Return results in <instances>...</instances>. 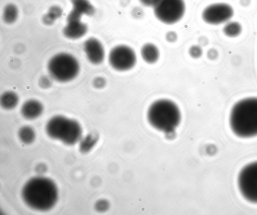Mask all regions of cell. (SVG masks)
Returning <instances> with one entry per match:
<instances>
[{
    "mask_svg": "<svg viewBox=\"0 0 257 215\" xmlns=\"http://www.w3.org/2000/svg\"><path fill=\"white\" fill-rule=\"evenodd\" d=\"M97 142V137L94 135H89L79 142L80 150L84 153L89 152Z\"/></svg>",
    "mask_w": 257,
    "mask_h": 215,
    "instance_id": "ac0fdd59",
    "label": "cell"
},
{
    "mask_svg": "<svg viewBox=\"0 0 257 215\" xmlns=\"http://www.w3.org/2000/svg\"><path fill=\"white\" fill-rule=\"evenodd\" d=\"M82 15L72 10L67 18V24L63 29V34L70 39H78L85 36L88 26L81 21Z\"/></svg>",
    "mask_w": 257,
    "mask_h": 215,
    "instance_id": "30bf717a",
    "label": "cell"
},
{
    "mask_svg": "<svg viewBox=\"0 0 257 215\" xmlns=\"http://www.w3.org/2000/svg\"><path fill=\"white\" fill-rule=\"evenodd\" d=\"M36 137L35 130L30 126H23L19 130V139L25 144L29 145L33 143L36 139Z\"/></svg>",
    "mask_w": 257,
    "mask_h": 215,
    "instance_id": "2e32d148",
    "label": "cell"
},
{
    "mask_svg": "<svg viewBox=\"0 0 257 215\" xmlns=\"http://www.w3.org/2000/svg\"><path fill=\"white\" fill-rule=\"evenodd\" d=\"M165 38L166 40L170 43H174L178 40V35L174 31H169L166 33Z\"/></svg>",
    "mask_w": 257,
    "mask_h": 215,
    "instance_id": "7402d4cb",
    "label": "cell"
},
{
    "mask_svg": "<svg viewBox=\"0 0 257 215\" xmlns=\"http://www.w3.org/2000/svg\"><path fill=\"white\" fill-rule=\"evenodd\" d=\"M19 97L17 93L12 91H7L3 93L0 98V104L6 110H12L18 107Z\"/></svg>",
    "mask_w": 257,
    "mask_h": 215,
    "instance_id": "5bb4252c",
    "label": "cell"
},
{
    "mask_svg": "<svg viewBox=\"0 0 257 215\" xmlns=\"http://www.w3.org/2000/svg\"><path fill=\"white\" fill-rule=\"evenodd\" d=\"M84 52L89 61L94 65L103 62L105 58V51L102 43L97 39L90 38L84 44Z\"/></svg>",
    "mask_w": 257,
    "mask_h": 215,
    "instance_id": "8fae6325",
    "label": "cell"
},
{
    "mask_svg": "<svg viewBox=\"0 0 257 215\" xmlns=\"http://www.w3.org/2000/svg\"><path fill=\"white\" fill-rule=\"evenodd\" d=\"M238 185L245 200L257 204V161L247 164L240 171Z\"/></svg>",
    "mask_w": 257,
    "mask_h": 215,
    "instance_id": "52a82bcc",
    "label": "cell"
},
{
    "mask_svg": "<svg viewBox=\"0 0 257 215\" xmlns=\"http://www.w3.org/2000/svg\"><path fill=\"white\" fill-rule=\"evenodd\" d=\"M152 8L156 18L167 25L181 20L186 9L184 0H155Z\"/></svg>",
    "mask_w": 257,
    "mask_h": 215,
    "instance_id": "8992f818",
    "label": "cell"
},
{
    "mask_svg": "<svg viewBox=\"0 0 257 215\" xmlns=\"http://www.w3.org/2000/svg\"><path fill=\"white\" fill-rule=\"evenodd\" d=\"M190 56L194 58H200L202 54V50L199 45H193L189 49Z\"/></svg>",
    "mask_w": 257,
    "mask_h": 215,
    "instance_id": "ffe728a7",
    "label": "cell"
},
{
    "mask_svg": "<svg viewBox=\"0 0 257 215\" xmlns=\"http://www.w3.org/2000/svg\"><path fill=\"white\" fill-rule=\"evenodd\" d=\"M229 124L239 138L257 136V97L245 98L236 103L230 112Z\"/></svg>",
    "mask_w": 257,
    "mask_h": 215,
    "instance_id": "7a4b0ae2",
    "label": "cell"
},
{
    "mask_svg": "<svg viewBox=\"0 0 257 215\" xmlns=\"http://www.w3.org/2000/svg\"><path fill=\"white\" fill-rule=\"evenodd\" d=\"M63 13L62 9L56 6H52L48 11V14L55 20L60 18Z\"/></svg>",
    "mask_w": 257,
    "mask_h": 215,
    "instance_id": "44dd1931",
    "label": "cell"
},
{
    "mask_svg": "<svg viewBox=\"0 0 257 215\" xmlns=\"http://www.w3.org/2000/svg\"><path fill=\"white\" fill-rule=\"evenodd\" d=\"M47 68L52 78L62 83L73 80L80 70L77 60L66 53L59 54L53 57L48 62Z\"/></svg>",
    "mask_w": 257,
    "mask_h": 215,
    "instance_id": "5b68a950",
    "label": "cell"
},
{
    "mask_svg": "<svg viewBox=\"0 0 257 215\" xmlns=\"http://www.w3.org/2000/svg\"><path fill=\"white\" fill-rule=\"evenodd\" d=\"M73 10L81 15L92 16L95 13V8L89 0H71Z\"/></svg>",
    "mask_w": 257,
    "mask_h": 215,
    "instance_id": "9a60e30c",
    "label": "cell"
},
{
    "mask_svg": "<svg viewBox=\"0 0 257 215\" xmlns=\"http://www.w3.org/2000/svg\"><path fill=\"white\" fill-rule=\"evenodd\" d=\"M21 196L30 208L41 212L52 210L58 200V189L52 179L37 176L29 179L23 186Z\"/></svg>",
    "mask_w": 257,
    "mask_h": 215,
    "instance_id": "6da1fadb",
    "label": "cell"
},
{
    "mask_svg": "<svg viewBox=\"0 0 257 215\" xmlns=\"http://www.w3.org/2000/svg\"><path fill=\"white\" fill-rule=\"evenodd\" d=\"M45 131L50 138L67 145H75L83 138L81 125L76 120L61 115L54 116L47 122Z\"/></svg>",
    "mask_w": 257,
    "mask_h": 215,
    "instance_id": "277c9868",
    "label": "cell"
},
{
    "mask_svg": "<svg viewBox=\"0 0 257 215\" xmlns=\"http://www.w3.org/2000/svg\"><path fill=\"white\" fill-rule=\"evenodd\" d=\"M141 55L145 62L148 64H154L159 59L160 52L158 48L154 44H145L141 48Z\"/></svg>",
    "mask_w": 257,
    "mask_h": 215,
    "instance_id": "4fadbf2b",
    "label": "cell"
},
{
    "mask_svg": "<svg viewBox=\"0 0 257 215\" xmlns=\"http://www.w3.org/2000/svg\"><path fill=\"white\" fill-rule=\"evenodd\" d=\"M234 14L233 8L224 3H218L206 7L202 13V18L206 23L219 25L230 20Z\"/></svg>",
    "mask_w": 257,
    "mask_h": 215,
    "instance_id": "9c48e42d",
    "label": "cell"
},
{
    "mask_svg": "<svg viewBox=\"0 0 257 215\" xmlns=\"http://www.w3.org/2000/svg\"><path fill=\"white\" fill-rule=\"evenodd\" d=\"M106 206L105 202L102 200L96 202L95 205L96 210L100 212L104 211L106 209Z\"/></svg>",
    "mask_w": 257,
    "mask_h": 215,
    "instance_id": "603a6c76",
    "label": "cell"
},
{
    "mask_svg": "<svg viewBox=\"0 0 257 215\" xmlns=\"http://www.w3.org/2000/svg\"><path fill=\"white\" fill-rule=\"evenodd\" d=\"M18 16V10L16 6L9 4L5 7L4 11L3 18L6 23L13 24L17 20Z\"/></svg>",
    "mask_w": 257,
    "mask_h": 215,
    "instance_id": "e0dca14e",
    "label": "cell"
},
{
    "mask_svg": "<svg viewBox=\"0 0 257 215\" xmlns=\"http://www.w3.org/2000/svg\"><path fill=\"white\" fill-rule=\"evenodd\" d=\"M44 111L42 103L36 99H29L25 102L21 108L22 117L27 120H34L38 119Z\"/></svg>",
    "mask_w": 257,
    "mask_h": 215,
    "instance_id": "7c38bea8",
    "label": "cell"
},
{
    "mask_svg": "<svg viewBox=\"0 0 257 215\" xmlns=\"http://www.w3.org/2000/svg\"><path fill=\"white\" fill-rule=\"evenodd\" d=\"M108 59L111 67L118 72H126L132 69L137 60L133 49L126 45H119L112 48Z\"/></svg>",
    "mask_w": 257,
    "mask_h": 215,
    "instance_id": "ba28073f",
    "label": "cell"
},
{
    "mask_svg": "<svg viewBox=\"0 0 257 215\" xmlns=\"http://www.w3.org/2000/svg\"><path fill=\"white\" fill-rule=\"evenodd\" d=\"M207 56L210 59H215L218 56V53L215 49H211L208 52Z\"/></svg>",
    "mask_w": 257,
    "mask_h": 215,
    "instance_id": "484cf974",
    "label": "cell"
},
{
    "mask_svg": "<svg viewBox=\"0 0 257 215\" xmlns=\"http://www.w3.org/2000/svg\"><path fill=\"white\" fill-rule=\"evenodd\" d=\"M242 32V26L238 22H230L223 28L224 35L229 37H236Z\"/></svg>",
    "mask_w": 257,
    "mask_h": 215,
    "instance_id": "d6986e66",
    "label": "cell"
},
{
    "mask_svg": "<svg viewBox=\"0 0 257 215\" xmlns=\"http://www.w3.org/2000/svg\"><path fill=\"white\" fill-rule=\"evenodd\" d=\"M94 85L96 88H103L105 85V80L102 78H98L97 79H95L94 82Z\"/></svg>",
    "mask_w": 257,
    "mask_h": 215,
    "instance_id": "cb8c5ba5",
    "label": "cell"
},
{
    "mask_svg": "<svg viewBox=\"0 0 257 215\" xmlns=\"http://www.w3.org/2000/svg\"><path fill=\"white\" fill-rule=\"evenodd\" d=\"M141 4L146 7H153L155 0H139Z\"/></svg>",
    "mask_w": 257,
    "mask_h": 215,
    "instance_id": "d4e9b609",
    "label": "cell"
},
{
    "mask_svg": "<svg viewBox=\"0 0 257 215\" xmlns=\"http://www.w3.org/2000/svg\"><path fill=\"white\" fill-rule=\"evenodd\" d=\"M149 124L155 129L165 133H172L181 123L180 108L174 102L167 99L154 102L147 112Z\"/></svg>",
    "mask_w": 257,
    "mask_h": 215,
    "instance_id": "3957f363",
    "label": "cell"
}]
</instances>
